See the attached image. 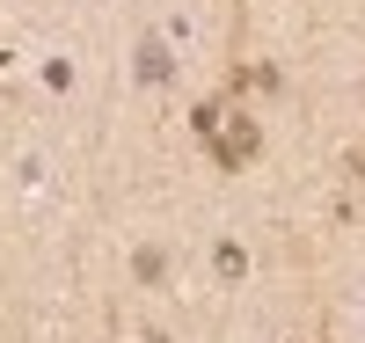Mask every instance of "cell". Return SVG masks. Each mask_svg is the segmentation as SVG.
I'll return each instance as SVG.
<instances>
[{
  "label": "cell",
  "mask_w": 365,
  "mask_h": 343,
  "mask_svg": "<svg viewBox=\"0 0 365 343\" xmlns=\"http://www.w3.org/2000/svg\"><path fill=\"white\" fill-rule=\"evenodd\" d=\"M249 153H256V124H249V117H234V124H227V139H220V161L234 168V161H249Z\"/></svg>",
  "instance_id": "6da1fadb"
}]
</instances>
